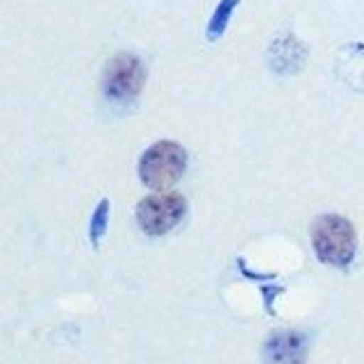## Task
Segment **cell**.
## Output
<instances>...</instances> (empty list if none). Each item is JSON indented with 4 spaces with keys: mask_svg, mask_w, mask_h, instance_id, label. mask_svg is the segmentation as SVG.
<instances>
[{
    "mask_svg": "<svg viewBox=\"0 0 364 364\" xmlns=\"http://www.w3.org/2000/svg\"><path fill=\"white\" fill-rule=\"evenodd\" d=\"M312 246L323 264L344 269L358 250L355 228L341 214H323L312 225Z\"/></svg>",
    "mask_w": 364,
    "mask_h": 364,
    "instance_id": "obj_1",
    "label": "cell"
},
{
    "mask_svg": "<svg viewBox=\"0 0 364 364\" xmlns=\"http://www.w3.org/2000/svg\"><path fill=\"white\" fill-rule=\"evenodd\" d=\"M185 166V148L176 141H157L139 159V178L151 189H166L182 178Z\"/></svg>",
    "mask_w": 364,
    "mask_h": 364,
    "instance_id": "obj_2",
    "label": "cell"
},
{
    "mask_svg": "<svg viewBox=\"0 0 364 364\" xmlns=\"http://www.w3.org/2000/svg\"><path fill=\"white\" fill-rule=\"evenodd\" d=\"M146 85V68L136 55L119 53L112 57L102 73V94L117 105H130Z\"/></svg>",
    "mask_w": 364,
    "mask_h": 364,
    "instance_id": "obj_3",
    "label": "cell"
},
{
    "mask_svg": "<svg viewBox=\"0 0 364 364\" xmlns=\"http://www.w3.org/2000/svg\"><path fill=\"white\" fill-rule=\"evenodd\" d=\"M187 212V203L180 193H155L139 203L136 223L151 237H162L171 232L182 221Z\"/></svg>",
    "mask_w": 364,
    "mask_h": 364,
    "instance_id": "obj_4",
    "label": "cell"
},
{
    "mask_svg": "<svg viewBox=\"0 0 364 364\" xmlns=\"http://www.w3.org/2000/svg\"><path fill=\"white\" fill-rule=\"evenodd\" d=\"M307 360V337L296 330H280L271 335L264 344L267 364H305Z\"/></svg>",
    "mask_w": 364,
    "mask_h": 364,
    "instance_id": "obj_5",
    "label": "cell"
},
{
    "mask_svg": "<svg viewBox=\"0 0 364 364\" xmlns=\"http://www.w3.org/2000/svg\"><path fill=\"white\" fill-rule=\"evenodd\" d=\"M271 68L280 75L296 73L303 66L307 50L294 34H282L271 43Z\"/></svg>",
    "mask_w": 364,
    "mask_h": 364,
    "instance_id": "obj_6",
    "label": "cell"
},
{
    "mask_svg": "<svg viewBox=\"0 0 364 364\" xmlns=\"http://www.w3.org/2000/svg\"><path fill=\"white\" fill-rule=\"evenodd\" d=\"M337 73L353 89L364 91V43H350L337 55Z\"/></svg>",
    "mask_w": 364,
    "mask_h": 364,
    "instance_id": "obj_7",
    "label": "cell"
},
{
    "mask_svg": "<svg viewBox=\"0 0 364 364\" xmlns=\"http://www.w3.org/2000/svg\"><path fill=\"white\" fill-rule=\"evenodd\" d=\"M239 5V0H219V5L214 7L210 23H208V41H219L228 26H230V18L235 14V9Z\"/></svg>",
    "mask_w": 364,
    "mask_h": 364,
    "instance_id": "obj_8",
    "label": "cell"
},
{
    "mask_svg": "<svg viewBox=\"0 0 364 364\" xmlns=\"http://www.w3.org/2000/svg\"><path fill=\"white\" fill-rule=\"evenodd\" d=\"M107 225H109V200L100 198L94 214H91V223H89V239H91V246L94 248L100 246V239L105 237Z\"/></svg>",
    "mask_w": 364,
    "mask_h": 364,
    "instance_id": "obj_9",
    "label": "cell"
}]
</instances>
